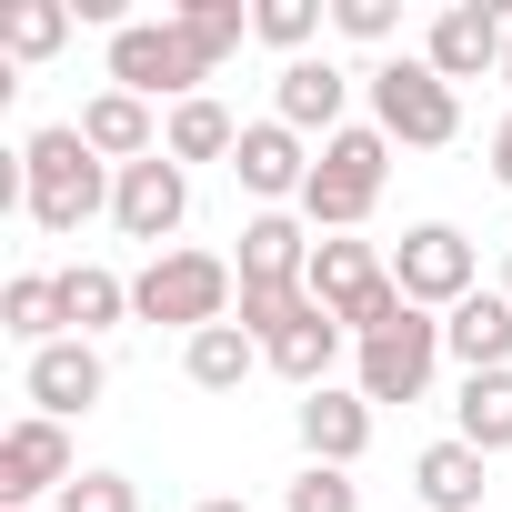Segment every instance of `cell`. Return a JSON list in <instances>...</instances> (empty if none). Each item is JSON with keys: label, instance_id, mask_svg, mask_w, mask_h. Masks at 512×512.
<instances>
[{"label": "cell", "instance_id": "52a82bcc", "mask_svg": "<svg viewBox=\"0 0 512 512\" xmlns=\"http://www.w3.org/2000/svg\"><path fill=\"white\" fill-rule=\"evenodd\" d=\"M392 282H402L412 312H452V302H472V241H462L452 221H412V231L392 241Z\"/></svg>", "mask_w": 512, "mask_h": 512}, {"label": "cell", "instance_id": "484cf974", "mask_svg": "<svg viewBox=\"0 0 512 512\" xmlns=\"http://www.w3.org/2000/svg\"><path fill=\"white\" fill-rule=\"evenodd\" d=\"M171 21H181V41H191L211 71H221V61L241 51V31H251V11H241V0H181Z\"/></svg>", "mask_w": 512, "mask_h": 512}, {"label": "cell", "instance_id": "d6a6232c", "mask_svg": "<svg viewBox=\"0 0 512 512\" xmlns=\"http://www.w3.org/2000/svg\"><path fill=\"white\" fill-rule=\"evenodd\" d=\"M502 302H512V251H502Z\"/></svg>", "mask_w": 512, "mask_h": 512}, {"label": "cell", "instance_id": "30bf717a", "mask_svg": "<svg viewBox=\"0 0 512 512\" xmlns=\"http://www.w3.org/2000/svg\"><path fill=\"white\" fill-rule=\"evenodd\" d=\"M312 141L292 131V121H241V151H231V181L262 201V211H282V201H302L312 191Z\"/></svg>", "mask_w": 512, "mask_h": 512}, {"label": "cell", "instance_id": "4316f807", "mask_svg": "<svg viewBox=\"0 0 512 512\" xmlns=\"http://www.w3.org/2000/svg\"><path fill=\"white\" fill-rule=\"evenodd\" d=\"M251 41L312 61V41H322V0H262V11H251Z\"/></svg>", "mask_w": 512, "mask_h": 512}, {"label": "cell", "instance_id": "5bb4252c", "mask_svg": "<svg viewBox=\"0 0 512 512\" xmlns=\"http://www.w3.org/2000/svg\"><path fill=\"white\" fill-rule=\"evenodd\" d=\"M292 432H302V452H312V462L352 472V462L372 452V402H362V392H342V382H322V392H302Z\"/></svg>", "mask_w": 512, "mask_h": 512}, {"label": "cell", "instance_id": "6da1fadb", "mask_svg": "<svg viewBox=\"0 0 512 512\" xmlns=\"http://www.w3.org/2000/svg\"><path fill=\"white\" fill-rule=\"evenodd\" d=\"M111 161L81 141V121H51V131H31L21 141V211L61 241V231H81V221H101L111 211Z\"/></svg>", "mask_w": 512, "mask_h": 512}, {"label": "cell", "instance_id": "5b68a950", "mask_svg": "<svg viewBox=\"0 0 512 512\" xmlns=\"http://www.w3.org/2000/svg\"><path fill=\"white\" fill-rule=\"evenodd\" d=\"M201 81H211V61L181 41V21H121L111 31V91H131V101L171 91V111H181V101H201Z\"/></svg>", "mask_w": 512, "mask_h": 512}, {"label": "cell", "instance_id": "836d02e7", "mask_svg": "<svg viewBox=\"0 0 512 512\" xmlns=\"http://www.w3.org/2000/svg\"><path fill=\"white\" fill-rule=\"evenodd\" d=\"M502 81H512V51H502Z\"/></svg>", "mask_w": 512, "mask_h": 512}, {"label": "cell", "instance_id": "603a6c76", "mask_svg": "<svg viewBox=\"0 0 512 512\" xmlns=\"http://www.w3.org/2000/svg\"><path fill=\"white\" fill-rule=\"evenodd\" d=\"M0 332H11V342H31V352L71 342V322H61V272H21L11 292H0Z\"/></svg>", "mask_w": 512, "mask_h": 512}, {"label": "cell", "instance_id": "1f68e13d", "mask_svg": "<svg viewBox=\"0 0 512 512\" xmlns=\"http://www.w3.org/2000/svg\"><path fill=\"white\" fill-rule=\"evenodd\" d=\"M191 512H251V502H241V492H211V502H191Z\"/></svg>", "mask_w": 512, "mask_h": 512}, {"label": "cell", "instance_id": "ffe728a7", "mask_svg": "<svg viewBox=\"0 0 512 512\" xmlns=\"http://www.w3.org/2000/svg\"><path fill=\"white\" fill-rule=\"evenodd\" d=\"M452 442H472L482 462L512 452V372H462V402H452Z\"/></svg>", "mask_w": 512, "mask_h": 512}, {"label": "cell", "instance_id": "7c38bea8", "mask_svg": "<svg viewBox=\"0 0 512 512\" xmlns=\"http://www.w3.org/2000/svg\"><path fill=\"white\" fill-rule=\"evenodd\" d=\"M502 51H512V21L492 11V0H452V11L422 31V61L442 81H482V71H502Z\"/></svg>", "mask_w": 512, "mask_h": 512}, {"label": "cell", "instance_id": "f1b7e54d", "mask_svg": "<svg viewBox=\"0 0 512 512\" xmlns=\"http://www.w3.org/2000/svg\"><path fill=\"white\" fill-rule=\"evenodd\" d=\"M51 512H141V482H131V472H81Z\"/></svg>", "mask_w": 512, "mask_h": 512}, {"label": "cell", "instance_id": "4fadbf2b", "mask_svg": "<svg viewBox=\"0 0 512 512\" xmlns=\"http://www.w3.org/2000/svg\"><path fill=\"white\" fill-rule=\"evenodd\" d=\"M21 392H31V412H51V422H71V412H91L101 392H111V362H101V342H51V352H31L21 362Z\"/></svg>", "mask_w": 512, "mask_h": 512}, {"label": "cell", "instance_id": "44dd1931", "mask_svg": "<svg viewBox=\"0 0 512 512\" xmlns=\"http://www.w3.org/2000/svg\"><path fill=\"white\" fill-rule=\"evenodd\" d=\"M181 372H191L201 392H241L251 372H262V342H251L241 322H211V332H191V342H181Z\"/></svg>", "mask_w": 512, "mask_h": 512}, {"label": "cell", "instance_id": "f546056e", "mask_svg": "<svg viewBox=\"0 0 512 512\" xmlns=\"http://www.w3.org/2000/svg\"><path fill=\"white\" fill-rule=\"evenodd\" d=\"M332 21H342L352 41H392V31H402V11H392V0H342Z\"/></svg>", "mask_w": 512, "mask_h": 512}, {"label": "cell", "instance_id": "7a4b0ae2", "mask_svg": "<svg viewBox=\"0 0 512 512\" xmlns=\"http://www.w3.org/2000/svg\"><path fill=\"white\" fill-rule=\"evenodd\" d=\"M231 302H241V272L221 251H151L131 282V322H171V332H211L231 322Z\"/></svg>", "mask_w": 512, "mask_h": 512}, {"label": "cell", "instance_id": "9c48e42d", "mask_svg": "<svg viewBox=\"0 0 512 512\" xmlns=\"http://www.w3.org/2000/svg\"><path fill=\"white\" fill-rule=\"evenodd\" d=\"M111 221H121V241H151V251H171V231L191 221V171H181L171 151L131 161V171L111 181Z\"/></svg>", "mask_w": 512, "mask_h": 512}, {"label": "cell", "instance_id": "9a60e30c", "mask_svg": "<svg viewBox=\"0 0 512 512\" xmlns=\"http://www.w3.org/2000/svg\"><path fill=\"white\" fill-rule=\"evenodd\" d=\"M342 101H352V71L342 61H282V81H272V121H292L302 141L322 131H342Z\"/></svg>", "mask_w": 512, "mask_h": 512}, {"label": "cell", "instance_id": "2e32d148", "mask_svg": "<svg viewBox=\"0 0 512 512\" xmlns=\"http://www.w3.org/2000/svg\"><path fill=\"white\" fill-rule=\"evenodd\" d=\"M412 492H422V512H482V492H492V462L472 452V442H422L412 452Z\"/></svg>", "mask_w": 512, "mask_h": 512}, {"label": "cell", "instance_id": "277c9868", "mask_svg": "<svg viewBox=\"0 0 512 512\" xmlns=\"http://www.w3.org/2000/svg\"><path fill=\"white\" fill-rule=\"evenodd\" d=\"M382 171H392V141H382V131H332L322 161H312L302 221H312V231H362L372 201H382Z\"/></svg>", "mask_w": 512, "mask_h": 512}, {"label": "cell", "instance_id": "4dcf8cb0", "mask_svg": "<svg viewBox=\"0 0 512 512\" xmlns=\"http://www.w3.org/2000/svg\"><path fill=\"white\" fill-rule=\"evenodd\" d=\"M492 181L512 191V111H502V131H492Z\"/></svg>", "mask_w": 512, "mask_h": 512}, {"label": "cell", "instance_id": "cb8c5ba5", "mask_svg": "<svg viewBox=\"0 0 512 512\" xmlns=\"http://www.w3.org/2000/svg\"><path fill=\"white\" fill-rule=\"evenodd\" d=\"M161 151H171L181 171H191V161H231V151H241V121H231V111L201 91V101H181V111L161 121Z\"/></svg>", "mask_w": 512, "mask_h": 512}, {"label": "cell", "instance_id": "d6986e66", "mask_svg": "<svg viewBox=\"0 0 512 512\" xmlns=\"http://www.w3.org/2000/svg\"><path fill=\"white\" fill-rule=\"evenodd\" d=\"M342 342H352V332H342V322H332V312L312 302L302 322H282V332L262 342V362H272L282 382H302V392H322V382H332V362H342Z\"/></svg>", "mask_w": 512, "mask_h": 512}, {"label": "cell", "instance_id": "ba28073f", "mask_svg": "<svg viewBox=\"0 0 512 512\" xmlns=\"http://www.w3.org/2000/svg\"><path fill=\"white\" fill-rule=\"evenodd\" d=\"M81 472H71V432L51 422V412H31V422H11L0 432V512H41V492L61 502Z\"/></svg>", "mask_w": 512, "mask_h": 512}, {"label": "cell", "instance_id": "3957f363", "mask_svg": "<svg viewBox=\"0 0 512 512\" xmlns=\"http://www.w3.org/2000/svg\"><path fill=\"white\" fill-rule=\"evenodd\" d=\"M372 131L402 151H442V141H462V91L432 61H382L372 71Z\"/></svg>", "mask_w": 512, "mask_h": 512}, {"label": "cell", "instance_id": "ac0fdd59", "mask_svg": "<svg viewBox=\"0 0 512 512\" xmlns=\"http://www.w3.org/2000/svg\"><path fill=\"white\" fill-rule=\"evenodd\" d=\"M81 141H91L111 171H131V161H151V151H161V121H151V101L101 91V101H81Z\"/></svg>", "mask_w": 512, "mask_h": 512}, {"label": "cell", "instance_id": "8fae6325", "mask_svg": "<svg viewBox=\"0 0 512 512\" xmlns=\"http://www.w3.org/2000/svg\"><path fill=\"white\" fill-rule=\"evenodd\" d=\"M312 241H322V231H312L302 211H251V221H241V251H231L241 292H302Z\"/></svg>", "mask_w": 512, "mask_h": 512}, {"label": "cell", "instance_id": "7402d4cb", "mask_svg": "<svg viewBox=\"0 0 512 512\" xmlns=\"http://www.w3.org/2000/svg\"><path fill=\"white\" fill-rule=\"evenodd\" d=\"M61 322H71L81 342H101L111 322H131V282L101 272V262H71V272H61Z\"/></svg>", "mask_w": 512, "mask_h": 512}, {"label": "cell", "instance_id": "8992f818", "mask_svg": "<svg viewBox=\"0 0 512 512\" xmlns=\"http://www.w3.org/2000/svg\"><path fill=\"white\" fill-rule=\"evenodd\" d=\"M442 372V312H402L392 332L352 342V392L362 402H422Z\"/></svg>", "mask_w": 512, "mask_h": 512}, {"label": "cell", "instance_id": "83f0119b", "mask_svg": "<svg viewBox=\"0 0 512 512\" xmlns=\"http://www.w3.org/2000/svg\"><path fill=\"white\" fill-rule=\"evenodd\" d=\"M282 502H292V512H362V482L332 472V462H302V482H292Z\"/></svg>", "mask_w": 512, "mask_h": 512}, {"label": "cell", "instance_id": "d4e9b609", "mask_svg": "<svg viewBox=\"0 0 512 512\" xmlns=\"http://www.w3.org/2000/svg\"><path fill=\"white\" fill-rule=\"evenodd\" d=\"M71 41V0H11L0 11V61H51Z\"/></svg>", "mask_w": 512, "mask_h": 512}, {"label": "cell", "instance_id": "e0dca14e", "mask_svg": "<svg viewBox=\"0 0 512 512\" xmlns=\"http://www.w3.org/2000/svg\"><path fill=\"white\" fill-rule=\"evenodd\" d=\"M442 352H452L462 372H512V302H502V292L452 302V312H442Z\"/></svg>", "mask_w": 512, "mask_h": 512}]
</instances>
